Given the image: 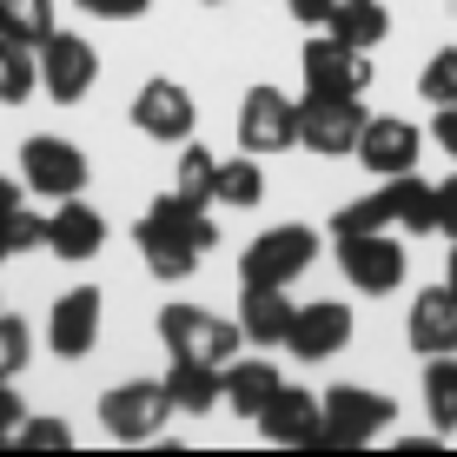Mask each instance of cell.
Instances as JSON below:
<instances>
[{
  "label": "cell",
  "mask_w": 457,
  "mask_h": 457,
  "mask_svg": "<svg viewBox=\"0 0 457 457\" xmlns=\"http://www.w3.org/2000/svg\"><path fill=\"white\" fill-rule=\"evenodd\" d=\"M404 338H411L418 358L457 352V292H451V286L418 292V298H411V319H404Z\"/></svg>",
  "instance_id": "cell-17"
},
{
  "label": "cell",
  "mask_w": 457,
  "mask_h": 457,
  "mask_svg": "<svg viewBox=\"0 0 457 457\" xmlns=\"http://www.w3.org/2000/svg\"><path fill=\"white\" fill-rule=\"evenodd\" d=\"M265 199V172H259V153H239V160H219V179H212V206H259Z\"/></svg>",
  "instance_id": "cell-24"
},
{
  "label": "cell",
  "mask_w": 457,
  "mask_h": 457,
  "mask_svg": "<svg viewBox=\"0 0 457 457\" xmlns=\"http://www.w3.org/2000/svg\"><path fill=\"white\" fill-rule=\"evenodd\" d=\"M0 34L21 46H40L54 34V0H0Z\"/></svg>",
  "instance_id": "cell-28"
},
{
  "label": "cell",
  "mask_w": 457,
  "mask_h": 457,
  "mask_svg": "<svg viewBox=\"0 0 457 457\" xmlns=\"http://www.w3.org/2000/svg\"><path fill=\"white\" fill-rule=\"evenodd\" d=\"M93 80H100V54L80 40V34H46L40 40V87H46V100H60V106H80Z\"/></svg>",
  "instance_id": "cell-9"
},
{
  "label": "cell",
  "mask_w": 457,
  "mask_h": 457,
  "mask_svg": "<svg viewBox=\"0 0 457 457\" xmlns=\"http://www.w3.org/2000/svg\"><path fill=\"white\" fill-rule=\"evenodd\" d=\"M431 139H437V146H445L451 160H457V100H445V106L431 113Z\"/></svg>",
  "instance_id": "cell-35"
},
{
  "label": "cell",
  "mask_w": 457,
  "mask_h": 457,
  "mask_svg": "<svg viewBox=\"0 0 457 457\" xmlns=\"http://www.w3.org/2000/svg\"><path fill=\"white\" fill-rule=\"evenodd\" d=\"M166 398H172V411H186V418L219 411V404H226V365H206V358H172Z\"/></svg>",
  "instance_id": "cell-20"
},
{
  "label": "cell",
  "mask_w": 457,
  "mask_h": 457,
  "mask_svg": "<svg viewBox=\"0 0 457 457\" xmlns=\"http://www.w3.org/2000/svg\"><path fill=\"white\" fill-rule=\"evenodd\" d=\"M325 424H319V445H332V451H358V445H371V437H385L391 431V418H398V404L385 398V391H365V385H338V391H325Z\"/></svg>",
  "instance_id": "cell-2"
},
{
  "label": "cell",
  "mask_w": 457,
  "mask_h": 457,
  "mask_svg": "<svg viewBox=\"0 0 457 457\" xmlns=\"http://www.w3.org/2000/svg\"><path fill=\"white\" fill-rule=\"evenodd\" d=\"M338 272L352 278V292L385 298V292L404 286V272H411V252L391 239V226H385V232H352V239H338Z\"/></svg>",
  "instance_id": "cell-6"
},
{
  "label": "cell",
  "mask_w": 457,
  "mask_h": 457,
  "mask_svg": "<svg viewBox=\"0 0 457 457\" xmlns=\"http://www.w3.org/2000/svg\"><path fill=\"white\" fill-rule=\"evenodd\" d=\"M166 418H172L166 378H133V385H113L100 398V424H106V437H120V445H146V437H160Z\"/></svg>",
  "instance_id": "cell-5"
},
{
  "label": "cell",
  "mask_w": 457,
  "mask_h": 457,
  "mask_svg": "<svg viewBox=\"0 0 457 457\" xmlns=\"http://www.w3.org/2000/svg\"><path fill=\"white\" fill-rule=\"evenodd\" d=\"M418 153H424V133L398 113H371L365 133H358V166L378 172V179H398V172H418Z\"/></svg>",
  "instance_id": "cell-12"
},
{
  "label": "cell",
  "mask_w": 457,
  "mask_h": 457,
  "mask_svg": "<svg viewBox=\"0 0 457 457\" xmlns=\"http://www.w3.org/2000/svg\"><path fill=\"white\" fill-rule=\"evenodd\" d=\"M160 338H166V352H172V358H206V365H232L245 332H239L232 319H212V312H199V305H166V312H160Z\"/></svg>",
  "instance_id": "cell-7"
},
{
  "label": "cell",
  "mask_w": 457,
  "mask_h": 457,
  "mask_svg": "<svg viewBox=\"0 0 457 457\" xmlns=\"http://www.w3.org/2000/svg\"><path fill=\"white\" fill-rule=\"evenodd\" d=\"M34 245H46V219L40 212H27V206H13L7 219H0V252H34Z\"/></svg>",
  "instance_id": "cell-31"
},
{
  "label": "cell",
  "mask_w": 457,
  "mask_h": 457,
  "mask_svg": "<svg viewBox=\"0 0 457 457\" xmlns=\"http://www.w3.org/2000/svg\"><path fill=\"white\" fill-rule=\"evenodd\" d=\"M153 0H80V13H93V21H139Z\"/></svg>",
  "instance_id": "cell-34"
},
{
  "label": "cell",
  "mask_w": 457,
  "mask_h": 457,
  "mask_svg": "<svg viewBox=\"0 0 457 457\" xmlns=\"http://www.w3.org/2000/svg\"><path fill=\"white\" fill-rule=\"evenodd\" d=\"M34 80H40L34 46H21V40H7V34H0V106L34 100Z\"/></svg>",
  "instance_id": "cell-27"
},
{
  "label": "cell",
  "mask_w": 457,
  "mask_h": 457,
  "mask_svg": "<svg viewBox=\"0 0 457 457\" xmlns=\"http://www.w3.org/2000/svg\"><path fill=\"white\" fill-rule=\"evenodd\" d=\"M418 93H424L431 106L457 100V46H437V54L424 60V73H418Z\"/></svg>",
  "instance_id": "cell-30"
},
{
  "label": "cell",
  "mask_w": 457,
  "mask_h": 457,
  "mask_svg": "<svg viewBox=\"0 0 457 457\" xmlns=\"http://www.w3.org/2000/svg\"><path fill=\"white\" fill-rule=\"evenodd\" d=\"M391 206H398L404 232H437V186L418 179V172H398L391 179Z\"/></svg>",
  "instance_id": "cell-25"
},
{
  "label": "cell",
  "mask_w": 457,
  "mask_h": 457,
  "mask_svg": "<svg viewBox=\"0 0 457 457\" xmlns=\"http://www.w3.org/2000/svg\"><path fill=\"white\" fill-rule=\"evenodd\" d=\"M365 120L371 113L358 106V93H305L298 100V146L319 160H345V153H358Z\"/></svg>",
  "instance_id": "cell-3"
},
{
  "label": "cell",
  "mask_w": 457,
  "mask_h": 457,
  "mask_svg": "<svg viewBox=\"0 0 457 457\" xmlns=\"http://www.w3.org/2000/svg\"><path fill=\"white\" fill-rule=\"evenodd\" d=\"M13 206H21V186H13V179H7V172H0V219H7Z\"/></svg>",
  "instance_id": "cell-39"
},
{
  "label": "cell",
  "mask_w": 457,
  "mask_h": 457,
  "mask_svg": "<svg viewBox=\"0 0 457 457\" xmlns=\"http://www.w3.org/2000/svg\"><path fill=\"white\" fill-rule=\"evenodd\" d=\"M445 286L457 292V239H451V259H445Z\"/></svg>",
  "instance_id": "cell-40"
},
{
  "label": "cell",
  "mask_w": 457,
  "mask_h": 457,
  "mask_svg": "<svg viewBox=\"0 0 457 457\" xmlns=\"http://www.w3.org/2000/svg\"><path fill=\"white\" fill-rule=\"evenodd\" d=\"M239 146L245 153H286L298 146V100L278 87H252L239 106Z\"/></svg>",
  "instance_id": "cell-10"
},
{
  "label": "cell",
  "mask_w": 457,
  "mask_h": 457,
  "mask_svg": "<svg viewBox=\"0 0 457 457\" xmlns=\"http://www.w3.org/2000/svg\"><path fill=\"white\" fill-rule=\"evenodd\" d=\"M298 67H305V93H365L371 87V54L365 46H345L338 34L305 40Z\"/></svg>",
  "instance_id": "cell-11"
},
{
  "label": "cell",
  "mask_w": 457,
  "mask_h": 457,
  "mask_svg": "<svg viewBox=\"0 0 457 457\" xmlns=\"http://www.w3.org/2000/svg\"><path fill=\"white\" fill-rule=\"evenodd\" d=\"M133 126L153 133V139H166V146H179V139H193L199 106H193V93H186L179 80H146L133 93Z\"/></svg>",
  "instance_id": "cell-14"
},
{
  "label": "cell",
  "mask_w": 457,
  "mask_h": 457,
  "mask_svg": "<svg viewBox=\"0 0 457 457\" xmlns=\"http://www.w3.org/2000/svg\"><path fill=\"white\" fill-rule=\"evenodd\" d=\"M0 259H7V252H0Z\"/></svg>",
  "instance_id": "cell-42"
},
{
  "label": "cell",
  "mask_w": 457,
  "mask_h": 457,
  "mask_svg": "<svg viewBox=\"0 0 457 457\" xmlns=\"http://www.w3.org/2000/svg\"><path fill=\"white\" fill-rule=\"evenodd\" d=\"M319 259V232L312 226H272L245 245L239 259V286H292L305 265Z\"/></svg>",
  "instance_id": "cell-4"
},
{
  "label": "cell",
  "mask_w": 457,
  "mask_h": 457,
  "mask_svg": "<svg viewBox=\"0 0 457 457\" xmlns=\"http://www.w3.org/2000/svg\"><path fill=\"white\" fill-rule=\"evenodd\" d=\"M385 226H398V206H391V179L378 186V193H365V199H352V206H338V212H332V239H352V232H385Z\"/></svg>",
  "instance_id": "cell-26"
},
{
  "label": "cell",
  "mask_w": 457,
  "mask_h": 457,
  "mask_svg": "<svg viewBox=\"0 0 457 457\" xmlns=\"http://www.w3.org/2000/svg\"><path fill=\"white\" fill-rule=\"evenodd\" d=\"M424 411H431L437 437L457 431V352H437L431 365H424Z\"/></svg>",
  "instance_id": "cell-23"
},
{
  "label": "cell",
  "mask_w": 457,
  "mask_h": 457,
  "mask_svg": "<svg viewBox=\"0 0 457 457\" xmlns=\"http://www.w3.org/2000/svg\"><path fill=\"white\" fill-rule=\"evenodd\" d=\"M298 319V305L286 298V286H239V332L245 345H265V352H278Z\"/></svg>",
  "instance_id": "cell-18"
},
{
  "label": "cell",
  "mask_w": 457,
  "mask_h": 457,
  "mask_svg": "<svg viewBox=\"0 0 457 457\" xmlns=\"http://www.w3.org/2000/svg\"><path fill=\"white\" fill-rule=\"evenodd\" d=\"M13 445H27V451H67V445H73V431H67L60 418H21Z\"/></svg>",
  "instance_id": "cell-33"
},
{
  "label": "cell",
  "mask_w": 457,
  "mask_h": 457,
  "mask_svg": "<svg viewBox=\"0 0 457 457\" xmlns=\"http://www.w3.org/2000/svg\"><path fill=\"white\" fill-rule=\"evenodd\" d=\"M206 7H219V0H206Z\"/></svg>",
  "instance_id": "cell-41"
},
{
  "label": "cell",
  "mask_w": 457,
  "mask_h": 457,
  "mask_svg": "<svg viewBox=\"0 0 457 457\" xmlns=\"http://www.w3.org/2000/svg\"><path fill=\"white\" fill-rule=\"evenodd\" d=\"M21 418H27V404L13 398V385H0V445H7V437L21 431Z\"/></svg>",
  "instance_id": "cell-38"
},
{
  "label": "cell",
  "mask_w": 457,
  "mask_h": 457,
  "mask_svg": "<svg viewBox=\"0 0 457 457\" xmlns=\"http://www.w3.org/2000/svg\"><path fill=\"white\" fill-rule=\"evenodd\" d=\"M325 34H338L345 46H371L391 34V13H385V0H338L332 7V21H325Z\"/></svg>",
  "instance_id": "cell-22"
},
{
  "label": "cell",
  "mask_w": 457,
  "mask_h": 457,
  "mask_svg": "<svg viewBox=\"0 0 457 457\" xmlns=\"http://www.w3.org/2000/svg\"><path fill=\"white\" fill-rule=\"evenodd\" d=\"M286 385L278 378L272 358H232L226 365V411H239V418H259L265 404H272V391Z\"/></svg>",
  "instance_id": "cell-21"
},
{
  "label": "cell",
  "mask_w": 457,
  "mask_h": 457,
  "mask_svg": "<svg viewBox=\"0 0 457 457\" xmlns=\"http://www.w3.org/2000/svg\"><path fill=\"white\" fill-rule=\"evenodd\" d=\"M27 352H34V338H27L21 319H0V385H13L27 365Z\"/></svg>",
  "instance_id": "cell-32"
},
{
  "label": "cell",
  "mask_w": 457,
  "mask_h": 457,
  "mask_svg": "<svg viewBox=\"0 0 457 457\" xmlns=\"http://www.w3.org/2000/svg\"><path fill=\"white\" fill-rule=\"evenodd\" d=\"M21 179L40 199H73V193H87V153L60 133H34L21 146Z\"/></svg>",
  "instance_id": "cell-8"
},
{
  "label": "cell",
  "mask_w": 457,
  "mask_h": 457,
  "mask_svg": "<svg viewBox=\"0 0 457 457\" xmlns=\"http://www.w3.org/2000/svg\"><path fill=\"white\" fill-rule=\"evenodd\" d=\"M437 232H445V239H457V172L437 186Z\"/></svg>",
  "instance_id": "cell-36"
},
{
  "label": "cell",
  "mask_w": 457,
  "mask_h": 457,
  "mask_svg": "<svg viewBox=\"0 0 457 457\" xmlns=\"http://www.w3.org/2000/svg\"><path fill=\"white\" fill-rule=\"evenodd\" d=\"M332 7H338V0H286V13L298 27H325V21H332Z\"/></svg>",
  "instance_id": "cell-37"
},
{
  "label": "cell",
  "mask_w": 457,
  "mask_h": 457,
  "mask_svg": "<svg viewBox=\"0 0 457 457\" xmlns=\"http://www.w3.org/2000/svg\"><path fill=\"white\" fill-rule=\"evenodd\" d=\"M100 245H106V219L93 212L80 193L60 199V212L46 219V252H54V259H67V265H80V259H93Z\"/></svg>",
  "instance_id": "cell-19"
},
{
  "label": "cell",
  "mask_w": 457,
  "mask_h": 457,
  "mask_svg": "<svg viewBox=\"0 0 457 457\" xmlns=\"http://www.w3.org/2000/svg\"><path fill=\"white\" fill-rule=\"evenodd\" d=\"M133 239H139V259H146V272L166 278V286H179V278H193L199 259L219 245V226H212V212L199 206V199L160 193L146 212H139Z\"/></svg>",
  "instance_id": "cell-1"
},
{
  "label": "cell",
  "mask_w": 457,
  "mask_h": 457,
  "mask_svg": "<svg viewBox=\"0 0 457 457\" xmlns=\"http://www.w3.org/2000/svg\"><path fill=\"white\" fill-rule=\"evenodd\" d=\"M259 437L265 445H286V451H298V445H319V424H325V404L312 398V391H292V385H278L272 391V404H265L259 418Z\"/></svg>",
  "instance_id": "cell-15"
},
{
  "label": "cell",
  "mask_w": 457,
  "mask_h": 457,
  "mask_svg": "<svg viewBox=\"0 0 457 457\" xmlns=\"http://www.w3.org/2000/svg\"><path fill=\"white\" fill-rule=\"evenodd\" d=\"M46 345L60 358H87L100 345V292L93 286H73L54 298V319H46Z\"/></svg>",
  "instance_id": "cell-16"
},
{
  "label": "cell",
  "mask_w": 457,
  "mask_h": 457,
  "mask_svg": "<svg viewBox=\"0 0 457 457\" xmlns=\"http://www.w3.org/2000/svg\"><path fill=\"white\" fill-rule=\"evenodd\" d=\"M212 179H219V160L206 146H186L179 153V186L172 193H186V199H199V206H212Z\"/></svg>",
  "instance_id": "cell-29"
},
{
  "label": "cell",
  "mask_w": 457,
  "mask_h": 457,
  "mask_svg": "<svg viewBox=\"0 0 457 457\" xmlns=\"http://www.w3.org/2000/svg\"><path fill=\"white\" fill-rule=\"evenodd\" d=\"M345 345H352V305H338V298H312V305H298V319L286 332L292 358L319 365V358H338Z\"/></svg>",
  "instance_id": "cell-13"
}]
</instances>
